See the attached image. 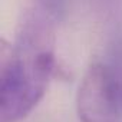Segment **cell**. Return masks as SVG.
Listing matches in <instances>:
<instances>
[{
  "label": "cell",
  "instance_id": "obj_1",
  "mask_svg": "<svg viewBox=\"0 0 122 122\" xmlns=\"http://www.w3.org/2000/svg\"><path fill=\"white\" fill-rule=\"evenodd\" d=\"M55 71V35L46 13H27L16 40L0 46V122H19L40 102Z\"/></svg>",
  "mask_w": 122,
  "mask_h": 122
},
{
  "label": "cell",
  "instance_id": "obj_2",
  "mask_svg": "<svg viewBox=\"0 0 122 122\" xmlns=\"http://www.w3.org/2000/svg\"><path fill=\"white\" fill-rule=\"evenodd\" d=\"M79 122H121L122 82L108 60L93 62L76 95Z\"/></svg>",
  "mask_w": 122,
  "mask_h": 122
}]
</instances>
